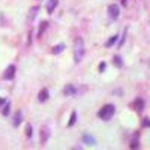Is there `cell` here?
<instances>
[{
    "instance_id": "6da1fadb",
    "label": "cell",
    "mask_w": 150,
    "mask_h": 150,
    "mask_svg": "<svg viewBox=\"0 0 150 150\" xmlns=\"http://www.w3.org/2000/svg\"><path fill=\"white\" fill-rule=\"evenodd\" d=\"M86 54V48H84V41L81 39V38H77L74 42V62L75 63H80V62L83 60Z\"/></svg>"
},
{
    "instance_id": "7a4b0ae2",
    "label": "cell",
    "mask_w": 150,
    "mask_h": 150,
    "mask_svg": "<svg viewBox=\"0 0 150 150\" xmlns=\"http://www.w3.org/2000/svg\"><path fill=\"white\" fill-rule=\"evenodd\" d=\"M114 112H116V107L112 104H107V105H104L101 110H99L98 116H99V119L108 122V120H111L112 116H114Z\"/></svg>"
},
{
    "instance_id": "3957f363",
    "label": "cell",
    "mask_w": 150,
    "mask_h": 150,
    "mask_svg": "<svg viewBox=\"0 0 150 150\" xmlns=\"http://www.w3.org/2000/svg\"><path fill=\"white\" fill-rule=\"evenodd\" d=\"M108 15L111 20H117L120 17V8L117 5H110L108 6Z\"/></svg>"
},
{
    "instance_id": "277c9868",
    "label": "cell",
    "mask_w": 150,
    "mask_h": 150,
    "mask_svg": "<svg viewBox=\"0 0 150 150\" xmlns=\"http://www.w3.org/2000/svg\"><path fill=\"white\" fill-rule=\"evenodd\" d=\"M14 77H15V65H9L6 68L5 74H3V78L5 80H12Z\"/></svg>"
},
{
    "instance_id": "5b68a950",
    "label": "cell",
    "mask_w": 150,
    "mask_h": 150,
    "mask_svg": "<svg viewBox=\"0 0 150 150\" xmlns=\"http://www.w3.org/2000/svg\"><path fill=\"white\" fill-rule=\"evenodd\" d=\"M132 108H135V111H143V108H144V101H143L141 98L135 99V101L132 102Z\"/></svg>"
},
{
    "instance_id": "8992f818",
    "label": "cell",
    "mask_w": 150,
    "mask_h": 150,
    "mask_svg": "<svg viewBox=\"0 0 150 150\" xmlns=\"http://www.w3.org/2000/svg\"><path fill=\"white\" fill-rule=\"evenodd\" d=\"M57 5H59V0H48V3H47V11H48V14H53Z\"/></svg>"
},
{
    "instance_id": "52a82bcc",
    "label": "cell",
    "mask_w": 150,
    "mask_h": 150,
    "mask_svg": "<svg viewBox=\"0 0 150 150\" xmlns=\"http://www.w3.org/2000/svg\"><path fill=\"white\" fill-rule=\"evenodd\" d=\"M83 141H84V144H87V146H95V144H96V140L93 138L92 135H89V134H86V135L83 137Z\"/></svg>"
},
{
    "instance_id": "ba28073f",
    "label": "cell",
    "mask_w": 150,
    "mask_h": 150,
    "mask_svg": "<svg viewBox=\"0 0 150 150\" xmlns=\"http://www.w3.org/2000/svg\"><path fill=\"white\" fill-rule=\"evenodd\" d=\"M63 93H65V96H72V95H75V93H77V89H75V87H74L72 84H68V86L65 87Z\"/></svg>"
},
{
    "instance_id": "9c48e42d",
    "label": "cell",
    "mask_w": 150,
    "mask_h": 150,
    "mask_svg": "<svg viewBox=\"0 0 150 150\" xmlns=\"http://www.w3.org/2000/svg\"><path fill=\"white\" fill-rule=\"evenodd\" d=\"M48 90L47 89H42L41 92H39V96H38V101L39 102H45V101H48Z\"/></svg>"
},
{
    "instance_id": "30bf717a",
    "label": "cell",
    "mask_w": 150,
    "mask_h": 150,
    "mask_svg": "<svg viewBox=\"0 0 150 150\" xmlns=\"http://www.w3.org/2000/svg\"><path fill=\"white\" fill-rule=\"evenodd\" d=\"M47 140H48V129H47V128H42V129H41V144L45 146Z\"/></svg>"
},
{
    "instance_id": "8fae6325",
    "label": "cell",
    "mask_w": 150,
    "mask_h": 150,
    "mask_svg": "<svg viewBox=\"0 0 150 150\" xmlns=\"http://www.w3.org/2000/svg\"><path fill=\"white\" fill-rule=\"evenodd\" d=\"M21 119H23L21 111H17V112H15V116H14V126H15V128H18V126H20Z\"/></svg>"
},
{
    "instance_id": "7c38bea8",
    "label": "cell",
    "mask_w": 150,
    "mask_h": 150,
    "mask_svg": "<svg viewBox=\"0 0 150 150\" xmlns=\"http://www.w3.org/2000/svg\"><path fill=\"white\" fill-rule=\"evenodd\" d=\"M138 137H140V134H138V132H137V134L134 135L132 143H131V149H138V147H140V143H138Z\"/></svg>"
},
{
    "instance_id": "4fadbf2b",
    "label": "cell",
    "mask_w": 150,
    "mask_h": 150,
    "mask_svg": "<svg viewBox=\"0 0 150 150\" xmlns=\"http://www.w3.org/2000/svg\"><path fill=\"white\" fill-rule=\"evenodd\" d=\"M117 39H119V35H114V36H111V38H110V39H108V41L105 42V47H107V48H110V47H112V45H114V44H116V41H117Z\"/></svg>"
},
{
    "instance_id": "5bb4252c",
    "label": "cell",
    "mask_w": 150,
    "mask_h": 150,
    "mask_svg": "<svg viewBox=\"0 0 150 150\" xmlns=\"http://www.w3.org/2000/svg\"><path fill=\"white\" fill-rule=\"evenodd\" d=\"M75 122H77V111H72L71 119H69V122H68V128L74 126V125H75Z\"/></svg>"
},
{
    "instance_id": "9a60e30c",
    "label": "cell",
    "mask_w": 150,
    "mask_h": 150,
    "mask_svg": "<svg viewBox=\"0 0 150 150\" xmlns=\"http://www.w3.org/2000/svg\"><path fill=\"white\" fill-rule=\"evenodd\" d=\"M47 27H48V23H47V21H42V23H41V26H39V32H38V36L41 38V36L44 35V32L47 30Z\"/></svg>"
},
{
    "instance_id": "2e32d148",
    "label": "cell",
    "mask_w": 150,
    "mask_h": 150,
    "mask_svg": "<svg viewBox=\"0 0 150 150\" xmlns=\"http://www.w3.org/2000/svg\"><path fill=\"white\" fill-rule=\"evenodd\" d=\"M65 50V45L63 44H60V45H56L54 48H53V54H60L62 51Z\"/></svg>"
},
{
    "instance_id": "e0dca14e",
    "label": "cell",
    "mask_w": 150,
    "mask_h": 150,
    "mask_svg": "<svg viewBox=\"0 0 150 150\" xmlns=\"http://www.w3.org/2000/svg\"><path fill=\"white\" fill-rule=\"evenodd\" d=\"M38 11H39V8H38V6H33V8L30 9V15H29V20H33V18L36 17Z\"/></svg>"
},
{
    "instance_id": "ac0fdd59",
    "label": "cell",
    "mask_w": 150,
    "mask_h": 150,
    "mask_svg": "<svg viewBox=\"0 0 150 150\" xmlns=\"http://www.w3.org/2000/svg\"><path fill=\"white\" fill-rule=\"evenodd\" d=\"M9 111H11V104L6 102L5 107H3V110H2V114H3V116H8V114H9Z\"/></svg>"
},
{
    "instance_id": "d6986e66",
    "label": "cell",
    "mask_w": 150,
    "mask_h": 150,
    "mask_svg": "<svg viewBox=\"0 0 150 150\" xmlns=\"http://www.w3.org/2000/svg\"><path fill=\"white\" fill-rule=\"evenodd\" d=\"M114 65H116V66H119V68H122V66H123L122 57H119V56H116V57H114Z\"/></svg>"
},
{
    "instance_id": "ffe728a7",
    "label": "cell",
    "mask_w": 150,
    "mask_h": 150,
    "mask_svg": "<svg viewBox=\"0 0 150 150\" xmlns=\"http://www.w3.org/2000/svg\"><path fill=\"white\" fill-rule=\"evenodd\" d=\"M26 135H27V138H30L32 137V125H26Z\"/></svg>"
},
{
    "instance_id": "44dd1931",
    "label": "cell",
    "mask_w": 150,
    "mask_h": 150,
    "mask_svg": "<svg viewBox=\"0 0 150 150\" xmlns=\"http://www.w3.org/2000/svg\"><path fill=\"white\" fill-rule=\"evenodd\" d=\"M125 39H126V30H125V33H123V36L120 38V42H119V45H117L119 48H120V47H122V45L125 44Z\"/></svg>"
},
{
    "instance_id": "7402d4cb",
    "label": "cell",
    "mask_w": 150,
    "mask_h": 150,
    "mask_svg": "<svg viewBox=\"0 0 150 150\" xmlns=\"http://www.w3.org/2000/svg\"><path fill=\"white\" fill-rule=\"evenodd\" d=\"M143 126L144 128H150V119H144L143 120Z\"/></svg>"
},
{
    "instance_id": "603a6c76",
    "label": "cell",
    "mask_w": 150,
    "mask_h": 150,
    "mask_svg": "<svg viewBox=\"0 0 150 150\" xmlns=\"http://www.w3.org/2000/svg\"><path fill=\"white\" fill-rule=\"evenodd\" d=\"M105 68H107V65H105L104 62H102V63L99 65V72H104V71H105Z\"/></svg>"
},
{
    "instance_id": "cb8c5ba5",
    "label": "cell",
    "mask_w": 150,
    "mask_h": 150,
    "mask_svg": "<svg viewBox=\"0 0 150 150\" xmlns=\"http://www.w3.org/2000/svg\"><path fill=\"white\" fill-rule=\"evenodd\" d=\"M126 3H128V0H122V5L123 6H126Z\"/></svg>"
},
{
    "instance_id": "d4e9b609",
    "label": "cell",
    "mask_w": 150,
    "mask_h": 150,
    "mask_svg": "<svg viewBox=\"0 0 150 150\" xmlns=\"http://www.w3.org/2000/svg\"><path fill=\"white\" fill-rule=\"evenodd\" d=\"M3 104H5V99H0V107H2Z\"/></svg>"
}]
</instances>
